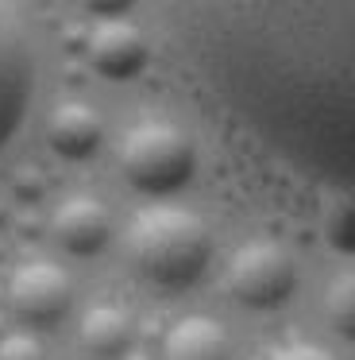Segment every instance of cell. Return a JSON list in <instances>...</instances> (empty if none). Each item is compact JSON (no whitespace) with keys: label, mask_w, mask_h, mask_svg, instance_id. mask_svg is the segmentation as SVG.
<instances>
[{"label":"cell","mask_w":355,"mask_h":360,"mask_svg":"<svg viewBox=\"0 0 355 360\" xmlns=\"http://www.w3.org/2000/svg\"><path fill=\"white\" fill-rule=\"evenodd\" d=\"M123 252L147 283L162 290H185L213 259V233L193 210L159 202L135 213L123 236Z\"/></svg>","instance_id":"1"},{"label":"cell","mask_w":355,"mask_h":360,"mask_svg":"<svg viewBox=\"0 0 355 360\" xmlns=\"http://www.w3.org/2000/svg\"><path fill=\"white\" fill-rule=\"evenodd\" d=\"M197 151L193 140L178 124L166 120H147L135 124L120 143V171L139 194L147 198H170L193 179Z\"/></svg>","instance_id":"2"},{"label":"cell","mask_w":355,"mask_h":360,"mask_svg":"<svg viewBox=\"0 0 355 360\" xmlns=\"http://www.w3.org/2000/svg\"><path fill=\"white\" fill-rule=\"evenodd\" d=\"M232 298L255 310H270V306L286 302L297 283V264L278 240H247L236 248L224 271Z\"/></svg>","instance_id":"3"},{"label":"cell","mask_w":355,"mask_h":360,"mask_svg":"<svg viewBox=\"0 0 355 360\" xmlns=\"http://www.w3.org/2000/svg\"><path fill=\"white\" fill-rule=\"evenodd\" d=\"M35 94V47L23 16L12 4H0V151L27 117Z\"/></svg>","instance_id":"4"},{"label":"cell","mask_w":355,"mask_h":360,"mask_svg":"<svg viewBox=\"0 0 355 360\" xmlns=\"http://www.w3.org/2000/svg\"><path fill=\"white\" fill-rule=\"evenodd\" d=\"M8 302H12V310L27 326H35V329L58 326L69 314V306H74V283H69V275L58 264L35 259V264H23L12 275Z\"/></svg>","instance_id":"5"},{"label":"cell","mask_w":355,"mask_h":360,"mask_svg":"<svg viewBox=\"0 0 355 360\" xmlns=\"http://www.w3.org/2000/svg\"><path fill=\"white\" fill-rule=\"evenodd\" d=\"M85 55H89L93 70L100 78L112 82H128L135 74H143L147 66V39L131 20H100L89 27V39H85Z\"/></svg>","instance_id":"6"},{"label":"cell","mask_w":355,"mask_h":360,"mask_svg":"<svg viewBox=\"0 0 355 360\" xmlns=\"http://www.w3.org/2000/svg\"><path fill=\"white\" fill-rule=\"evenodd\" d=\"M51 240L69 256H97L112 240V221L108 210L93 198H69L51 217Z\"/></svg>","instance_id":"7"},{"label":"cell","mask_w":355,"mask_h":360,"mask_svg":"<svg viewBox=\"0 0 355 360\" xmlns=\"http://www.w3.org/2000/svg\"><path fill=\"white\" fill-rule=\"evenodd\" d=\"M166 360H232L228 329L213 318H182L162 341Z\"/></svg>","instance_id":"8"},{"label":"cell","mask_w":355,"mask_h":360,"mask_svg":"<svg viewBox=\"0 0 355 360\" xmlns=\"http://www.w3.org/2000/svg\"><path fill=\"white\" fill-rule=\"evenodd\" d=\"M100 117L85 105H62L54 109L51 128H46V143L54 148V155L62 159H89L100 148Z\"/></svg>","instance_id":"9"},{"label":"cell","mask_w":355,"mask_h":360,"mask_svg":"<svg viewBox=\"0 0 355 360\" xmlns=\"http://www.w3.org/2000/svg\"><path fill=\"white\" fill-rule=\"evenodd\" d=\"M81 345L100 360L120 356L123 349L131 345V318L123 306H93L89 314L81 318Z\"/></svg>","instance_id":"10"},{"label":"cell","mask_w":355,"mask_h":360,"mask_svg":"<svg viewBox=\"0 0 355 360\" xmlns=\"http://www.w3.org/2000/svg\"><path fill=\"white\" fill-rule=\"evenodd\" d=\"M324 310H328L332 329L347 341H355V267L332 279L328 295H324Z\"/></svg>","instance_id":"11"},{"label":"cell","mask_w":355,"mask_h":360,"mask_svg":"<svg viewBox=\"0 0 355 360\" xmlns=\"http://www.w3.org/2000/svg\"><path fill=\"white\" fill-rule=\"evenodd\" d=\"M324 233H328L332 248L351 252L355 256V202L336 205V210L328 213V221H324Z\"/></svg>","instance_id":"12"},{"label":"cell","mask_w":355,"mask_h":360,"mask_svg":"<svg viewBox=\"0 0 355 360\" xmlns=\"http://www.w3.org/2000/svg\"><path fill=\"white\" fill-rule=\"evenodd\" d=\"M0 360H43V345L31 333H12L0 345Z\"/></svg>","instance_id":"13"},{"label":"cell","mask_w":355,"mask_h":360,"mask_svg":"<svg viewBox=\"0 0 355 360\" xmlns=\"http://www.w3.org/2000/svg\"><path fill=\"white\" fill-rule=\"evenodd\" d=\"M270 360H336L328 349H321V345H305V341H297V345H286V349H278Z\"/></svg>","instance_id":"14"}]
</instances>
